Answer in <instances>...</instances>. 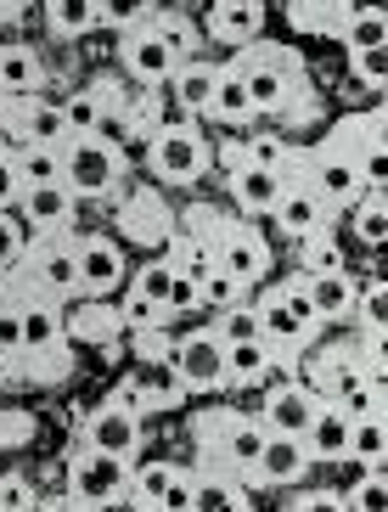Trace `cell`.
Listing matches in <instances>:
<instances>
[{"label":"cell","mask_w":388,"mask_h":512,"mask_svg":"<svg viewBox=\"0 0 388 512\" xmlns=\"http://www.w3.org/2000/svg\"><path fill=\"white\" fill-rule=\"evenodd\" d=\"M130 496V456L96 451L79 439L68 456V507H124Z\"/></svg>","instance_id":"6da1fadb"},{"label":"cell","mask_w":388,"mask_h":512,"mask_svg":"<svg viewBox=\"0 0 388 512\" xmlns=\"http://www.w3.org/2000/svg\"><path fill=\"white\" fill-rule=\"evenodd\" d=\"M197 439H203V462L237 473L242 484H259V451H265V428L259 417H203L197 422Z\"/></svg>","instance_id":"7a4b0ae2"},{"label":"cell","mask_w":388,"mask_h":512,"mask_svg":"<svg viewBox=\"0 0 388 512\" xmlns=\"http://www.w3.org/2000/svg\"><path fill=\"white\" fill-rule=\"evenodd\" d=\"M17 265H23V276H17L23 287L51 293V299H62V304L79 299V248H74L68 231H45V242L40 248H23Z\"/></svg>","instance_id":"3957f363"},{"label":"cell","mask_w":388,"mask_h":512,"mask_svg":"<svg viewBox=\"0 0 388 512\" xmlns=\"http://www.w3.org/2000/svg\"><path fill=\"white\" fill-rule=\"evenodd\" d=\"M62 186L74 197H90V203H107L119 192V152L102 136H68L62 147Z\"/></svg>","instance_id":"277c9868"},{"label":"cell","mask_w":388,"mask_h":512,"mask_svg":"<svg viewBox=\"0 0 388 512\" xmlns=\"http://www.w3.org/2000/svg\"><path fill=\"white\" fill-rule=\"evenodd\" d=\"M209 169V141L197 136V124H164L152 136V175L169 186H192Z\"/></svg>","instance_id":"5b68a950"},{"label":"cell","mask_w":388,"mask_h":512,"mask_svg":"<svg viewBox=\"0 0 388 512\" xmlns=\"http://www.w3.org/2000/svg\"><path fill=\"white\" fill-rule=\"evenodd\" d=\"M299 181L310 186L321 203H332V209H355L360 197H366V181H360L355 158H349V147H338V141H327L310 164H299Z\"/></svg>","instance_id":"8992f818"},{"label":"cell","mask_w":388,"mask_h":512,"mask_svg":"<svg viewBox=\"0 0 388 512\" xmlns=\"http://www.w3.org/2000/svg\"><path fill=\"white\" fill-rule=\"evenodd\" d=\"M242 85H248V102H254V113H282L293 96H299V62L287 57V51H259V57L237 62Z\"/></svg>","instance_id":"52a82bcc"},{"label":"cell","mask_w":388,"mask_h":512,"mask_svg":"<svg viewBox=\"0 0 388 512\" xmlns=\"http://www.w3.org/2000/svg\"><path fill=\"white\" fill-rule=\"evenodd\" d=\"M169 349V361H175L180 383H186V394H214L225 389V344L220 332L203 327V332H186V338H175Z\"/></svg>","instance_id":"ba28073f"},{"label":"cell","mask_w":388,"mask_h":512,"mask_svg":"<svg viewBox=\"0 0 388 512\" xmlns=\"http://www.w3.org/2000/svg\"><path fill=\"white\" fill-rule=\"evenodd\" d=\"M209 248H214V265H220L225 276H237L242 287H254L270 276V248L259 231L248 226H214L209 231Z\"/></svg>","instance_id":"9c48e42d"},{"label":"cell","mask_w":388,"mask_h":512,"mask_svg":"<svg viewBox=\"0 0 388 512\" xmlns=\"http://www.w3.org/2000/svg\"><path fill=\"white\" fill-rule=\"evenodd\" d=\"M119 57H124V74L141 79V85H169V74L180 68L175 46L158 34V23H141V29L124 34V40H119Z\"/></svg>","instance_id":"30bf717a"},{"label":"cell","mask_w":388,"mask_h":512,"mask_svg":"<svg viewBox=\"0 0 388 512\" xmlns=\"http://www.w3.org/2000/svg\"><path fill=\"white\" fill-rule=\"evenodd\" d=\"M17 293H23V355H45V349L68 344V304L51 299V293H34L23 282H17Z\"/></svg>","instance_id":"8fae6325"},{"label":"cell","mask_w":388,"mask_h":512,"mask_svg":"<svg viewBox=\"0 0 388 512\" xmlns=\"http://www.w3.org/2000/svg\"><path fill=\"white\" fill-rule=\"evenodd\" d=\"M85 445H96V451H113V456H135L141 451V411L119 406V400H107V406H96L85 417Z\"/></svg>","instance_id":"7c38bea8"},{"label":"cell","mask_w":388,"mask_h":512,"mask_svg":"<svg viewBox=\"0 0 388 512\" xmlns=\"http://www.w3.org/2000/svg\"><path fill=\"white\" fill-rule=\"evenodd\" d=\"M79 248V299H107L124 282V254L107 237H74Z\"/></svg>","instance_id":"4fadbf2b"},{"label":"cell","mask_w":388,"mask_h":512,"mask_svg":"<svg viewBox=\"0 0 388 512\" xmlns=\"http://www.w3.org/2000/svg\"><path fill=\"white\" fill-rule=\"evenodd\" d=\"M332 214H338V209H332V203H321V197H315L304 181H287V192L276 197L270 220H276V231H287V237L299 242V237H310V231H327Z\"/></svg>","instance_id":"5bb4252c"},{"label":"cell","mask_w":388,"mask_h":512,"mask_svg":"<svg viewBox=\"0 0 388 512\" xmlns=\"http://www.w3.org/2000/svg\"><path fill=\"white\" fill-rule=\"evenodd\" d=\"M315 417V394L304 383H270L265 389V406H259V428L265 434H299L310 428Z\"/></svg>","instance_id":"9a60e30c"},{"label":"cell","mask_w":388,"mask_h":512,"mask_svg":"<svg viewBox=\"0 0 388 512\" xmlns=\"http://www.w3.org/2000/svg\"><path fill=\"white\" fill-rule=\"evenodd\" d=\"M287 181H293V175H282V169L231 158V197H237L242 214H270V209H276V197L287 192Z\"/></svg>","instance_id":"2e32d148"},{"label":"cell","mask_w":388,"mask_h":512,"mask_svg":"<svg viewBox=\"0 0 388 512\" xmlns=\"http://www.w3.org/2000/svg\"><path fill=\"white\" fill-rule=\"evenodd\" d=\"M304 451H310V462H349V411L338 400H321L315 394V417L304 428Z\"/></svg>","instance_id":"e0dca14e"},{"label":"cell","mask_w":388,"mask_h":512,"mask_svg":"<svg viewBox=\"0 0 388 512\" xmlns=\"http://www.w3.org/2000/svg\"><path fill=\"white\" fill-rule=\"evenodd\" d=\"M74 203H79V197L57 181V186H23L12 209L23 214V226H29V231H68Z\"/></svg>","instance_id":"ac0fdd59"},{"label":"cell","mask_w":388,"mask_h":512,"mask_svg":"<svg viewBox=\"0 0 388 512\" xmlns=\"http://www.w3.org/2000/svg\"><path fill=\"white\" fill-rule=\"evenodd\" d=\"M315 383H321V400H349L355 389H366V383H377V377L366 372V349L344 344V349H327V355H321Z\"/></svg>","instance_id":"d6986e66"},{"label":"cell","mask_w":388,"mask_h":512,"mask_svg":"<svg viewBox=\"0 0 388 512\" xmlns=\"http://www.w3.org/2000/svg\"><path fill=\"white\" fill-rule=\"evenodd\" d=\"M237 507H254L248 484L214 462H197L192 467V512H237Z\"/></svg>","instance_id":"ffe728a7"},{"label":"cell","mask_w":388,"mask_h":512,"mask_svg":"<svg viewBox=\"0 0 388 512\" xmlns=\"http://www.w3.org/2000/svg\"><path fill=\"white\" fill-rule=\"evenodd\" d=\"M130 377L147 389V400H152V411H164V406H180L186 400V383H180V372H175V361H169V349L158 344V349H141L130 361Z\"/></svg>","instance_id":"44dd1931"},{"label":"cell","mask_w":388,"mask_h":512,"mask_svg":"<svg viewBox=\"0 0 388 512\" xmlns=\"http://www.w3.org/2000/svg\"><path fill=\"white\" fill-rule=\"evenodd\" d=\"M299 276H304V293H310L321 321H344L360 310V287L349 271H299Z\"/></svg>","instance_id":"7402d4cb"},{"label":"cell","mask_w":388,"mask_h":512,"mask_svg":"<svg viewBox=\"0 0 388 512\" xmlns=\"http://www.w3.org/2000/svg\"><path fill=\"white\" fill-rule=\"evenodd\" d=\"M254 310H259V338H265V344L276 349V355H293V349H304V344L315 338V327H304V321L293 316V310H287L276 287H270V293L254 304Z\"/></svg>","instance_id":"603a6c76"},{"label":"cell","mask_w":388,"mask_h":512,"mask_svg":"<svg viewBox=\"0 0 388 512\" xmlns=\"http://www.w3.org/2000/svg\"><path fill=\"white\" fill-rule=\"evenodd\" d=\"M310 451H304L299 434H265V451H259V484H299L310 473Z\"/></svg>","instance_id":"cb8c5ba5"},{"label":"cell","mask_w":388,"mask_h":512,"mask_svg":"<svg viewBox=\"0 0 388 512\" xmlns=\"http://www.w3.org/2000/svg\"><path fill=\"white\" fill-rule=\"evenodd\" d=\"M282 366V355L265 338H242L225 344V389H248V383H270V372Z\"/></svg>","instance_id":"d4e9b609"},{"label":"cell","mask_w":388,"mask_h":512,"mask_svg":"<svg viewBox=\"0 0 388 512\" xmlns=\"http://www.w3.org/2000/svg\"><path fill=\"white\" fill-rule=\"evenodd\" d=\"M17 124H23V141H34V147H68V113H62V102H45V96H29V102H12Z\"/></svg>","instance_id":"484cf974"},{"label":"cell","mask_w":388,"mask_h":512,"mask_svg":"<svg viewBox=\"0 0 388 512\" xmlns=\"http://www.w3.org/2000/svg\"><path fill=\"white\" fill-rule=\"evenodd\" d=\"M259 23H265V6L259 0H214V12H209L214 40H225V46H248L259 34Z\"/></svg>","instance_id":"4316f807"},{"label":"cell","mask_w":388,"mask_h":512,"mask_svg":"<svg viewBox=\"0 0 388 512\" xmlns=\"http://www.w3.org/2000/svg\"><path fill=\"white\" fill-rule=\"evenodd\" d=\"M214 85H220V68L214 62H180L175 74H169V91H175L180 113H209Z\"/></svg>","instance_id":"83f0119b"},{"label":"cell","mask_w":388,"mask_h":512,"mask_svg":"<svg viewBox=\"0 0 388 512\" xmlns=\"http://www.w3.org/2000/svg\"><path fill=\"white\" fill-rule=\"evenodd\" d=\"M0 91L12 102H29L40 91V57L34 46H0Z\"/></svg>","instance_id":"f1b7e54d"},{"label":"cell","mask_w":388,"mask_h":512,"mask_svg":"<svg viewBox=\"0 0 388 512\" xmlns=\"http://www.w3.org/2000/svg\"><path fill=\"white\" fill-rule=\"evenodd\" d=\"M338 34H344L349 57H355V51H383V46H388V17H383V6H349L344 23H338Z\"/></svg>","instance_id":"f546056e"},{"label":"cell","mask_w":388,"mask_h":512,"mask_svg":"<svg viewBox=\"0 0 388 512\" xmlns=\"http://www.w3.org/2000/svg\"><path fill=\"white\" fill-rule=\"evenodd\" d=\"M383 456H388V417H383V411L349 417V462H360V467H383Z\"/></svg>","instance_id":"4dcf8cb0"},{"label":"cell","mask_w":388,"mask_h":512,"mask_svg":"<svg viewBox=\"0 0 388 512\" xmlns=\"http://www.w3.org/2000/svg\"><path fill=\"white\" fill-rule=\"evenodd\" d=\"M209 119H220V124H248V119H259L254 102H248V85H242L237 68H220V85H214Z\"/></svg>","instance_id":"1f68e13d"},{"label":"cell","mask_w":388,"mask_h":512,"mask_svg":"<svg viewBox=\"0 0 388 512\" xmlns=\"http://www.w3.org/2000/svg\"><path fill=\"white\" fill-rule=\"evenodd\" d=\"M119 327V310H107L102 299H85L79 310H68V338H79V344H107Z\"/></svg>","instance_id":"d6a6232c"},{"label":"cell","mask_w":388,"mask_h":512,"mask_svg":"<svg viewBox=\"0 0 388 512\" xmlns=\"http://www.w3.org/2000/svg\"><path fill=\"white\" fill-rule=\"evenodd\" d=\"M45 23L57 40H79L96 29V0H45Z\"/></svg>","instance_id":"836d02e7"},{"label":"cell","mask_w":388,"mask_h":512,"mask_svg":"<svg viewBox=\"0 0 388 512\" xmlns=\"http://www.w3.org/2000/svg\"><path fill=\"white\" fill-rule=\"evenodd\" d=\"M180 473V462H147V467H130V496L124 507H158V496L169 490V479Z\"/></svg>","instance_id":"e575fe53"},{"label":"cell","mask_w":388,"mask_h":512,"mask_svg":"<svg viewBox=\"0 0 388 512\" xmlns=\"http://www.w3.org/2000/svg\"><path fill=\"white\" fill-rule=\"evenodd\" d=\"M169 265H175L180 276L203 282V276L214 271V248H209V237H186V231H175V237H169Z\"/></svg>","instance_id":"d590c367"},{"label":"cell","mask_w":388,"mask_h":512,"mask_svg":"<svg viewBox=\"0 0 388 512\" xmlns=\"http://www.w3.org/2000/svg\"><path fill=\"white\" fill-rule=\"evenodd\" d=\"M17 181L23 186H57L62 181V147H23L17 152Z\"/></svg>","instance_id":"8d00e7d4"},{"label":"cell","mask_w":388,"mask_h":512,"mask_svg":"<svg viewBox=\"0 0 388 512\" xmlns=\"http://www.w3.org/2000/svg\"><path fill=\"white\" fill-rule=\"evenodd\" d=\"M152 17H158V0H96V23H102V29L130 34V29H141V23H152Z\"/></svg>","instance_id":"74e56055"},{"label":"cell","mask_w":388,"mask_h":512,"mask_svg":"<svg viewBox=\"0 0 388 512\" xmlns=\"http://www.w3.org/2000/svg\"><path fill=\"white\" fill-rule=\"evenodd\" d=\"M107 91H79L62 102V113H68V130L74 136H102V124H107Z\"/></svg>","instance_id":"f35d334b"},{"label":"cell","mask_w":388,"mask_h":512,"mask_svg":"<svg viewBox=\"0 0 388 512\" xmlns=\"http://www.w3.org/2000/svg\"><path fill=\"white\" fill-rule=\"evenodd\" d=\"M299 271H344V248H338L332 226L299 237Z\"/></svg>","instance_id":"ab89813d"},{"label":"cell","mask_w":388,"mask_h":512,"mask_svg":"<svg viewBox=\"0 0 388 512\" xmlns=\"http://www.w3.org/2000/svg\"><path fill=\"white\" fill-rule=\"evenodd\" d=\"M355 231H360L366 248H383L388 242V203H383V192H366L355 203Z\"/></svg>","instance_id":"60d3db41"},{"label":"cell","mask_w":388,"mask_h":512,"mask_svg":"<svg viewBox=\"0 0 388 512\" xmlns=\"http://www.w3.org/2000/svg\"><path fill=\"white\" fill-rule=\"evenodd\" d=\"M197 293H203V310H214V316H220V310H231V304L248 299V287H242L237 276H225L220 265H214V271L203 276V282H197Z\"/></svg>","instance_id":"b9f144b4"},{"label":"cell","mask_w":388,"mask_h":512,"mask_svg":"<svg viewBox=\"0 0 388 512\" xmlns=\"http://www.w3.org/2000/svg\"><path fill=\"white\" fill-rule=\"evenodd\" d=\"M119 321H124L130 332H158V327H164V304L130 287V293H124V304H119Z\"/></svg>","instance_id":"7bdbcfd3"},{"label":"cell","mask_w":388,"mask_h":512,"mask_svg":"<svg viewBox=\"0 0 388 512\" xmlns=\"http://www.w3.org/2000/svg\"><path fill=\"white\" fill-rule=\"evenodd\" d=\"M0 355L17 366L23 355V293L12 287V299H0Z\"/></svg>","instance_id":"ee69618b"},{"label":"cell","mask_w":388,"mask_h":512,"mask_svg":"<svg viewBox=\"0 0 388 512\" xmlns=\"http://www.w3.org/2000/svg\"><path fill=\"white\" fill-rule=\"evenodd\" d=\"M214 332H220V344H242V338H259V310H254L248 299L231 304V310H220Z\"/></svg>","instance_id":"f6af8a7d"},{"label":"cell","mask_w":388,"mask_h":512,"mask_svg":"<svg viewBox=\"0 0 388 512\" xmlns=\"http://www.w3.org/2000/svg\"><path fill=\"white\" fill-rule=\"evenodd\" d=\"M344 507H360V512H383L388 507V473L383 467H366V479L344 496Z\"/></svg>","instance_id":"bcb514c9"},{"label":"cell","mask_w":388,"mask_h":512,"mask_svg":"<svg viewBox=\"0 0 388 512\" xmlns=\"http://www.w3.org/2000/svg\"><path fill=\"white\" fill-rule=\"evenodd\" d=\"M23 214L0 209V271H17V259H23V248H29V237H23Z\"/></svg>","instance_id":"7dc6e473"},{"label":"cell","mask_w":388,"mask_h":512,"mask_svg":"<svg viewBox=\"0 0 388 512\" xmlns=\"http://www.w3.org/2000/svg\"><path fill=\"white\" fill-rule=\"evenodd\" d=\"M175 265H169V259H147V265H141V271H135V293H147V299H158L164 304L169 299V287H175Z\"/></svg>","instance_id":"c3c4849f"},{"label":"cell","mask_w":388,"mask_h":512,"mask_svg":"<svg viewBox=\"0 0 388 512\" xmlns=\"http://www.w3.org/2000/svg\"><path fill=\"white\" fill-rule=\"evenodd\" d=\"M23 361H29V377H34V383H62L74 355H68V344H57V349H45V355H23Z\"/></svg>","instance_id":"681fc988"},{"label":"cell","mask_w":388,"mask_h":512,"mask_svg":"<svg viewBox=\"0 0 388 512\" xmlns=\"http://www.w3.org/2000/svg\"><path fill=\"white\" fill-rule=\"evenodd\" d=\"M276 293H282V304L293 310V316L304 321V327H321V316H315L310 293H304V276H287V282H276Z\"/></svg>","instance_id":"f907efd6"},{"label":"cell","mask_w":388,"mask_h":512,"mask_svg":"<svg viewBox=\"0 0 388 512\" xmlns=\"http://www.w3.org/2000/svg\"><path fill=\"white\" fill-rule=\"evenodd\" d=\"M192 310H203V293H197L192 276H175V287H169V299H164V321L169 316H192Z\"/></svg>","instance_id":"816d5d0a"},{"label":"cell","mask_w":388,"mask_h":512,"mask_svg":"<svg viewBox=\"0 0 388 512\" xmlns=\"http://www.w3.org/2000/svg\"><path fill=\"white\" fill-rule=\"evenodd\" d=\"M0 507L17 512V507H40V496H34V484L23 479V473H0Z\"/></svg>","instance_id":"f5cc1de1"},{"label":"cell","mask_w":388,"mask_h":512,"mask_svg":"<svg viewBox=\"0 0 388 512\" xmlns=\"http://www.w3.org/2000/svg\"><path fill=\"white\" fill-rule=\"evenodd\" d=\"M152 23H158V34H164L169 46H175V57L186 62V51L197 46V34H192V23H186V17H164V12L152 17Z\"/></svg>","instance_id":"db71d44e"},{"label":"cell","mask_w":388,"mask_h":512,"mask_svg":"<svg viewBox=\"0 0 388 512\" xmlns=\"http://www.w3.org/2000/svg\"><path fill=\"white\" fill-rule=\"evenodd\" d=\"M355 74L372 85V91H383L388 85V46L383 51H355Z\"/></svg>","instance_id":"11a10c76"},{"label":"cell","mask_w":388,"mask_h":512,"mask_svg":"<svg viewBox=\"0 0 388 512\" xmlns=\"http://www.w3.org/2000/svg\"><path fill=\"white\" fill-rule=\"evenodd\" d=\"M158 507L164 512H192V467H180L175 479H169V490L158 496Z\"/></svg>","instance_id":"9f6ffc18"},{"label":"cell","mask_w":388,"mask_h":512,"mask_svg":"<svg viewBox=\"0 0 388 512\" xmlns=\"http://www.w3.org/2000/svg\"><path fill=\"white\" fill-rule=\"evenodd\" d=\"M17 192H23V181H17V152L0 147V209H12Z\"/></svg>","instance_id":"6f0895ef"},{"label":"cell","mask_w":388,"mask_h":512,"mask_svg":"<svg viewBox=\"0 0 388 512\" xmlns=\"http://www.w3.org/2000/svg\"><path fill=\"white\" fill-rule=\"evenodd\" d=\"M383 321H388V282L372 276L366 282V327H383Z\"/></svg>","instance_id":"680465c9"},{"label":"cell","mask_w":388,"mask_h":512,"mask_svg":"<svg viewBox=\"0 0 388 512\" xmlns=\"http://www.w3.org/2000/svg\"><path fill=\"white\" fill-rule=\"evenodd\" d=\"M107 400H119V406H130V411H152V400H147V389H141V383H135L130 372L119 377V389L107 394Z\"/></svg>","instance_id":"91938a15"},{"label":"cell","mask_w":388,"mask_h":512,"mask_svg":"<svg viewBox=\"0 0 388 512\" xmlns=\"http://www.w3.org/2000/svg\"><path fill=\"white\" fill-rule=\"evenodd\" d=\"M23 434H29V422H0V451H6L12 439H23Z\"/></svg>","instance_id":"94428289"},{"label":"cell","mask_w":388,"mask_h":512,"mask_svg":"<svg viewBox=\"0 0 388 512\" xmlns=\"http://www.w3.org/2000/svg\"><path fill=\"white\" fill-rule=\"evenodd\" d=\"M12 287H17V276H12V271H0V299H12Z\"/></svg>","instance_id":"6125c7cd"},{"label":"cell","mask_w":388,"mask_h":512,"mask_svg":"<svg viewBox=\"0 0 388 512\" xmlns=\"http://www.w3.org/2000/svg\"><path fill=\"white\" fill-rule=\"evenodd\" d=\"M6 113H12V96H6V91H0V119H6Z\"/></svg>","instance_id":"be15d7a7"},{"label":"cell","mask_w":388,"mask_h":512,"mask_svg":"<svg viewBox=\"0 0 388 512\" xmlns=\"http://www.w3.org/2000/svg\"><path fill=\"white\" fill-rule=\"evenodd\" d=\"M6 372H12V361H6V355H0V383H6Z\"/></svg>","instance_id":"e7e4bbea"}]
</instances>
